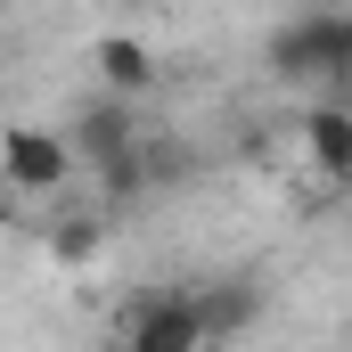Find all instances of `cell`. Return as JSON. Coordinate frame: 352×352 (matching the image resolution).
Listing matches in <instances>:
<instances>
[{
  "mask_svg": "<svg viewBox=\"0 0 352 352\" xmlns=\"http://www.w3.org/2000/svg\"><path fill=\"white\" fill-rule=\"evenodd\" d=\"M115 352H205V328H197L188 287L140 295V303L123 311V336H115Z\"/></svg>",
  "mask_w": 352,
  "mask_h": 352,
  "instance_id": "5",
  "label": "cell"
},
{
  "mask_svg": "<svg viewBox=\"0 0 352 352\" xmlns=\"http://www.w3.org/2000/svg\"><path fill=\"white\" fill-rule=\"evenodd\" d=\"M90 74L107 98H131V90H156V50L131 41V33H98L90 41Z\"/></svg>",
  "mask_w": 352,
  "mask_h": 352,
  "instance_id": "7",
  "label": "cell"
},
{
  "mask_svg": "<svg viewBox=\"0 0 352 352\" xmlns=\"http://www.w3.org/2000/svg\"><path fill=\"white\" fill-rule=\"evenodd\" d=\"M140 115H131V98H107V90H90L82 107H74V123H66V148H74V164H90V180L115 173V164H131L140 156Z\"/></svg>",
  "mask_w": 352,
  "mask_h": 352,
  "instance_id": "3",
  "label": "cell"
},
{
  "mask_svg": "<svg viewBox=\"0 0 352 352\" xmlns=\"http://www.w3.org/2000/svg\"><path fill=\"white\" fill-rule=\"evenodd\" d=\"M74 173L82 164H74L66 131H50V123H8L0 131V188L8 197H58Z\"/></svg>",
  "mask_w": 352,
  "mask_h": 352,
  "instance_id": "2",
  "label": "cell"
},
{
  "mask_svg": "<svg viewBox=\"0 0 352 352\" xmlns=\"http://www.w3.org/2000/svg\"><path fill=\"white\" fill-rule=\"evenodd\" d=\"M295 148H303V164L328 180V188H344V180H352V115L336 107V98L303 107V123H295Z\"/></svg>",
  "mask_w": 352,
  "mask_h": 352,
  "instance_id": "6",
  "label": "cell"
},
{
  "mask_svg": "<svg viewBox=\"0 0 352 352\" xmlns=\"http://www.w3.org/2000/svg\"><path fill=\"white\" fill-rule=\"evenodd\" d=\"M188 303H197V328H205V352L238 344V336H254L270 311L263 278L254 270H230V278H205V287H188Z\"/></svg>",
  "mask_w": 352,
  "mask_h": 352,
  "instance_id": "4",
  "label": "cell"
},
{
  "mask_svg": "<svg viewBox=\"0 0 352 352\" xmlns=\"http://www.w3.org/2000/svg\"><path fill=\"white\" fill-rule=\"evenodd\" d=\"M8 205H16V197H8V188H0V221H8Z\"/></svg>",
  "mask_w": 352,
  "mask_h": 352,
  "instance_id": "9",
  "label": "cell"
},
{
  "mask_svg": "<svg viewBox=\"0 0 352 352\" xmlns=\"http://www.w3.org/2000/svg\"><path fill=\"white\" fill-rule=\"evenodd\" d=\"M41 246H50V263H58V270H90L98 254H107V221H98L90 205H74V213H58V221H50V238H41Z\"/></svg>",
  "mask_w": 352,
  "mask_h": 352,
  "instance_id": "8",
  "label": "cell"
},
{
  "mask_svg": "<svg viewBox=\"0 0 352 352\" xmlns=\"http://www.w3.org/2000/svg\"><path fill=\"white\" fill-rule=\"evenodd\" d=\"M263 66L287 90H328V98H336V90L352 82V8L311 0L303 16H287V25L263 41Z\"/></svg>",
  "mask_w": 352,
  "mask_h": 352,
  "instance_id": "1",
  "label": "cell"
}]
</instances>
